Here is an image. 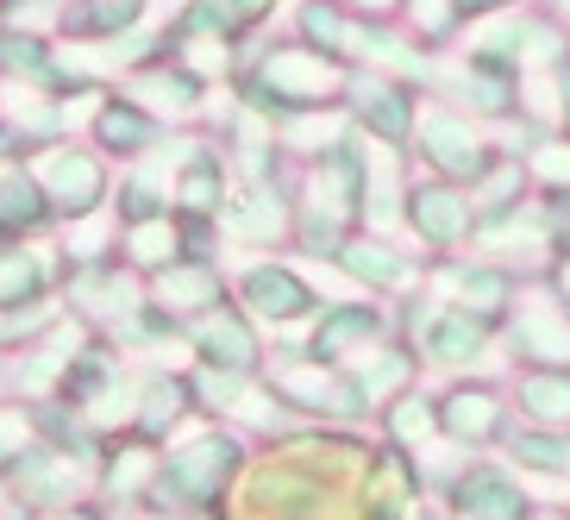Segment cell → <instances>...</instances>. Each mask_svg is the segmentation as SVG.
Returning a JSON list of instances; mask_svg holds the SVG:
<instances>
[{
  "instance_id": "7a4b0ae2",
  "label": "cell",
  "mask_w": 570,
  "mask_h": 520,
  "mask_svg": "<svg viewBox=\"0 0 570 520\" xmlns=\"http://www.w3.org/2000/svg\"><path fill=\"white\" fill-rule=\"evenodd\" d=\"M508 339L533 370H570V307H558V295H520Z\"/></svg>"
},
{
  "instance_id": "7c38bea8",
  "label": "cell",
  "mask_w": 570,
  "mask_h": 520,
  "mask_svg": "<svg viewBox=\"0 0 570 520\" xmlns=\"http://www.w3.org/2000/svg\"><path fill=\"white\" fill-rule=\"evenodd\" d=\"M345 264L357 276H376V283H395L402 276V257H389V245H345Z\"/></svg>"
},
{
  "instance_id": "5b68a950",
  "label": "cell",
  "mask_w": 570,
  "mask_h": 520,
  "mask_svg": "<svg viewBox=\"0 0 570 520\" xmlns=\"http://www.w3.org/2000/svg\"><path fill=\"white\" fill-rule=\"evenodd\" d=\"M420 345H426L439 364H476V357L489 352V320L464 314V307H439V314L426 320Z\"/></svg>"
},
{
  "instance_id": "52a82bcc",
  "label": "cell",
  "mask_w": 570,
  "mask_h": 520,
  "mask_svg": "<svg viewBox=\"0 0 570 520\" xmlns=\"http://www.w3.org/2000/svg\"><path fill=\"white\" fill-rule=\"evenodd\" d=\"M439 433H452V439L502 433V395H495V389H452V395L439 402Z\"/></svg>"
},
{
  "instance_id": "9a60e30c",
  "label": "cell",
  "mask_w": 570,
  "mask_h": 520,
  "mask_svg": "<svg viewBox=\"0 0 570 520\" xmlns=\"http://www.w3.org/2000/svg\"><path fill=\"white\" fill-rule=\"evenodd\" d=\"M502 7H520V0H452L458 26H464V19H483V13H502Z\"/></svg>"
},
{
  "instance_id": "8fae6325",
  "label": "cell",
  "mask_w": 570,
  "mask_h": 520,
  "mask_svg": "<svg viewBox=\"0 0 570 520\" xmlns=\"http://www.w3.org/2000/svg\"><path fill=\"white\" fill-rule=\"evenodd\" d=\"M252 295L264 314H302L307 307V288L295 283V276H283V269H264V276H252Z\"/></svg>"
},
{
  "instance_id": "277c9868",
  "label": "cell",
  "mask_w": 570,
  "mask_h": 520,
  "mask_svg": "<svg viewBox=\"0 0 570 520\" xmlns=\"http://www.w3.org/2000/svg\"><path fill=\"white\" fill-rule=\"evenodd\" d=\"M527 502H533V496L495 464H476L464 483H458V508H464V520H527L533 514Z\"/></svg>"
},
{
  "instance_id": "3957f363",
  "label": "cell",
  "mask_w": 570,
  "mask_h": 520,
  "mask_svg": "<svg viewBox=\"0 0 570 520\" xmlns=\"http://www.w3.org/2000/svg\"><path fill=\"white\" fill-rule=\"evenodd\" d=\"M470 219H476V207H470V188L458 183H414L407 188V226H414L426 245H458V238H470Z\"/></svg>"
},
{
  "instance_id": "2e32d148",
  "label": "cell",
  "mask_w": 570,
  "mask_h": 520,
  "mask_svg": "<svg viewBox=\"0 0 570 520\" xmlns=\"http://www.w3.org/2000/svg\"><path fill=\"white\" fill-rule=\"evenodd\" d=\"M546 13H552L558 26H564V32H570V0H546Z\"/></svg>"
},
{
  "instance_id": "ba28073f",
  "label": "cell",
  "mask_w": 570,
  "mask_h": 520,
  "mask_svg": "<svg viewBox=\"0 0 570 520\" xmlns=\"http://www.w3.org/2000/svg\"><path fill=\"white\" fill-rule=\"evenodd\" d=\"M508 302H514V276H508L502 264H464L458 269V307H464V314L495 326V320L508 314Z\"/></svg>"
},
{
  "instance_id": "e0dca14e",
  "label": "cell",
  "mask_w": 570,
  "mask_h": 520,
  "mask_svg": "<svg viewBox=\"0 0 570 520\" xmlns=\"http://www.w3.org/2000/svg\"><path fill=\"white\" fill-rule=\"evenodd\" d=\"M352 7H370V13H389V7H395V0H352Z\"/></svg>"
},
{
  "instance_id": "30bf717a",
  "label": "cell",
  "mask_w": 570,
  "mask_h": 520,
  "mask_svg": "<svg viewBox=\"0 0 570 520\" xmlns=\"http://www.w3.org/2000/svg\"><path fill=\"white\" fill-rule=\"evenodd\" d=\"M520 470H539V477H570V433L564 426H520L508 439Z\"/></svg>"
},
{
  "instance_id": "6da1fadb",
  "label": "cell",
  "mask_w": 570,
  "mask_h": 520,
  "mask_svg": "<svg viewBox=\"0 0 570 520\" xmlns=\"http://www.w3.org/2000/svg\"><path fill=\"white\" fill-rule=\"evenodd\" d=\"M414 145L420 157H426V169H433L439 183H458V188H476L489 176V169L502 164V145L483 133V119L458 114V107H420L414 114Z\"/></svg>"
},
{
  "instance_id": "4fadbf2b",
  "label": "cell",
  "mask_w": 570,
  "mask_h": 520,
  "mask_svg": "<svg viewBox=\"0 0 570 520\" xmlns=\"http://www.w3.org/2000/svg\"><path fill=\"white\" fill-rule=\"evenodd\" d=\"M433 426H439V414L426 402H407L402 414H395V433H402V439H426Z\"/></svg>"
},
{
  "instance_id": "5bb4252c",
  "label": "cell",
  "mask_w": 570,
  "mask_h": 520,
  "mask_svg": "<svg viewBox=\"0 0 570 520\" xmlns=\"http://www.w3.org/2000/svg\"><path fill=\"white\" fill-rule=\"evenodd\" d=\"M552 295L570 302V238H558V257H552Z\"/></svg>"
},
{
  "instance_id": "ac0fdd59",
  "label": "cell",
  "mask_w": 570,
  "mask_h": 520,
  "mask_svg": "<svg viewBox=\"0 0 570 520\" xmlns=\"http://www.w3.org/2000/svg\"><path fill=\"white\" fill-rule=\"evenodd\" d=\"M527 520H546V514H527Z\"/></svg>"
},
{
  "instance_id": "9c48e42d",
  "label": "cell",
  "mask_w": 570,
  "mask_h": 520,
  "mask_svg": "<svg viewBox=\"0 0 570 520\" xmlns=\"http://www.w3.org/2000/svg\"><path fill=\"white\" fill-rule=\"evenodd\" d=\"M520 414L533 426H570V370H527L520 376Z\"/></svg>"
},
{
  "instance_id": "8992f818",
  "label": "cell",
  "mask_w": 570,
  "mask_h": 520,
  "mask_svg": "<svg viewBox=\"0 0 570 520\" xmlns=\"http://www.w3.org/2000/svg\"><path fill=\"white\" fill-rule=\"evenodd\" d=\"M520 176L539 202H570V133H539L520 157Z\"/></svg>"
}]
</instances>
